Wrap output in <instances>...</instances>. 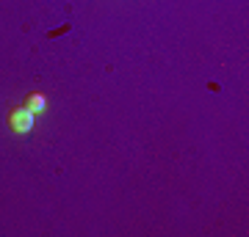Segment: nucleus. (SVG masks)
<instances>
[{
  "instance_id": "obj_1",
  "label": "nucleus",
  "mask_w": 249,
  "mask_h": 237,
  "mask_svg": "<svg viewBox=\"0 0 249 237\" xmlns=\"http://www.w3.org/2000/svg\"><path fill=\"white\" fill-rule=\"evenodd\" d=\"M9 127L17 132V135H28V132L34 130V113H31L25 105L14 108L9 113Z\"/></svg>"
},
{
  "instance_id": "obj_2",
  "label": "nucleus",
  "mask_w": 249,
  "mask_h": 237,
  "mask_svg": "<svg viewBox=\"0 0 249 237\" xmlns=\"http://www.w3.org/2000/svg\"><path fill=\"white\" fill-rule=\"evenodd\" d=\"M25 108L31 111V113H45V108H47V99H45V94H28L25 97Z\"/></svg>"
}]
</instances>
